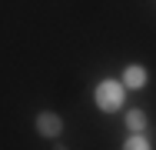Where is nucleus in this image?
I'll list each match as a JSON object with an SVG mask.
<instances>
[{"instance_id":"1","label":"nucleus","mask_w":156,"mask_h":150,"mask_svg":"<svg viewBox=\"0 0 156 150\" xmlns=\"http://www.w3.org/2000/svg\"><path fill=\"white\" fill-rule=\"evenodd\" d=\"M93 97H96V107H100V110L113 114V110L123 107V84H116V80H100V87H96Z\"/></svg>"},{"instance_id":"2","label":"nucleus","mask_w":156,"mask_h":150,"mask_svg":"<svg viewBox=\"0 0 156 150\" xmlns=\"http://www.w3.org/2000/svg\"><path fill=\"white\" fill-rule=\"evenodd\" d=\"M60 130H63V120L57 117V114L47 110V114L37 117V133H40V137H60Z\"/></svg>"},{"instance_id":"3","label":"nucleus","mask_w":156,"mask_h":150,"mask_svg":"<svg viewBox=\"0 0 156 150\" xmlns=\"http://www.w3.org/2000/svg\"><path fill=\"white\" fill-rule=\"evenodd\" d=\"M143 84H146V70H143L140 63H133V67H126V70H123V87L140 90Z\"/></svg>"},{"instance_id":"4","label":"nucleus","mask_w":156,"mask_h":150,"mask_svg":"<svg viewBox=\"0 0 156 150\" xmlns=\"http://www.w3.org/2000/svg\"><path fill=\"white\" fill-rule=\"evenodd\" d=\"M143 127H146V114H143V110H129V114H126V130L143 133Z\"/></svg>"},{"instance_id":"5","label":"nucleus","mask_w":156,"mask_h":150,"mask_svg":"<svg viewBox=\"0 0 156 150\" xmlns=\"http://www.w3.org/2000/svg\"><path fill=\"white\" fill-rule=\"evenodd\" d=\"M123 150H153V147H150V140H146L143 133H133V137L123 144Z\"/></svg>"},{"instance_id":"6","label":"nucleus","mask_w":156,"mask_h":150,"mask_svg":"<svg viewBox=\"0 0 156 150\" xmlns=\"http://www.w3.org/2000/svg\"><path fill=\"white\" fill-rule=\"evenodd\" d=\"M57 150H66V147H57Z\"/></svg>"}]
</instances>
